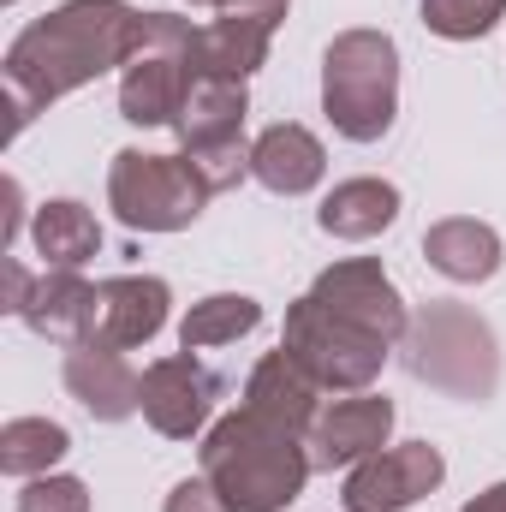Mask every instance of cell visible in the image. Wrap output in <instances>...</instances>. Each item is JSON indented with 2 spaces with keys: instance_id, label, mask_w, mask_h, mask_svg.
<instances>
[{
  "instance_id": "cell-1",
  "label": "cell",
  "mask_w": 506,
  "mask_h": 512,
  "mask_svg": "<svg viewBox=\"0 0 506 512\" xmlns=\"http://www.w3.org/2000/svg\"><path fill=\"white\" fill-rule=\"evenodd\" d=\"M137 30H143V12L131 0H60L54 12L24 24L0 60L12 137L36 114H48L54 102H66L72 90L108 72H126L137 54Z\"/></svg>"
},
{
  "instance_id": "cell-2",
  "label": "cell",
  "mask_w": 506,
  "mask_h": 512,
  "mask_svg": "<svg viewBox=\"0 0 506 512\" xmlns=\"http://www.w3.org/2000/svg\"><path fill=\"white\" fill-rule=\"evenodd\" d=\"M197 459H203V477L215 483V495L227 501V512H286L316 477L304 435L268 423L251 405L215 417Z\"/></svg>"
},
{
  "instance_id": "cell-3",
  "label": "cell",
  "mask_w": 506,
  "mask_h": 512,
  "mask_svg": "<svg viewBox=\"0 0 506 512\" xmlns=\"http://www.w3.org/2000/svg\"><path fill=\"white\" fill-rule=\"evenodd\" d=\"M399 364L405 376L447 399L483 405L501 387V340L489 328V316H477L459 298H429L411 310L405 340H399Z\"/></svg>"
},
{
  "instance_id": "cell-4",
  "label": "cell",
  "mask_w": 506,
  "mask_h": 512,
  "mask_svg": "<svg viewBox=\"0 0 506 512\" xmlns=\"http://www.w3.org/2000/svg\"><path fill=\"white\" fill-rule=\"evenodd\" d=\"M322 114L346 143H381L399 120V42L387 30H340L322 48Z\"/></svg>"
},
{
  "instance_id": "cell-5",
  "label": "cell",
  "mask_w": 506,
  "mask_h": 512,
  "mask_svg": "<svg viewBox=\"0 0 506 512\" xmlns=\"http://www.w3.org/2000/svg\"><path fill=\"white\" fill-rule=\"evenodd\" d=\"M197 24L179 12H143L137 54L120 72V120L126 126H173L197 84Z\"/></svg>"
},
{
  "instance_id": "cell-6",
  "label": "cell",
  "mask_w": 506,
  "mask_h": 512,
  "mask_svg": "<svg viewBox=\"0 0 506 512\" xmlns=\"http://www.w3.org/2000/svg\"><path fill=\"white\" fill-rule=\"evenodd\" d=\"M209 185L185 155H155V149H120L108 161V209L131 233H185L209 209Z\"/></svg>"
},
{
  "instance_id": "cell-7",
  "label": "cell",
  "mask_w": 506,
  "mask_h": 512,
  "mask_svg": "<svg viewBox=\"0 0 506 512\" xmlns=\"http://www.w3.org/2000/svg\"><path fill=\"white\" fill-rule=\"evenodd\" d=\"M280 352H292L304 364V376L322 387V393H370L393 358V346L328 316L310 292L286 304V334H280Z\"/></svg>"
},
{
  "instance_id": "cell-8",
  "label": "cell",
  "mask_w": 506,
  "mask_h": 512,
  "mask_svg": "<svg viewBox=\"0 0 506 512\" xmlns=\"http://www.w3.org/2000/svg\"><path fill=\"white\" fill-rule=\"evenodd\" d=\"M6 298L0 310H12L30 334L54 340V346H84L96 328V286L78 268H42L30 274L18 256H6Z\"/></svg>"
},
{
  "instance_id": "cell-9",
  "label": "cell",
  "mask_w": 506,
  "mask_h": 512,
  "mask_svg": "<svg viewBox=\"0 0 506 512\" xmlns=\"http://www.w3.org/2000/svg\"><path fill=\"white\" fill-rule=\"evenodd\" d=\"M310 298H316L328 316H340V322H352V328L376 334V340H387V346H399V340H405L411 310H405V298H399L393 274L381 268L376 256H340L334 268H322V274L310 280Z\"/></svg>"
},
{
  "instance_id": "cell-10",
  "label": "cell",
  "mask_w": 506,
  "mask_h": 512,
  "mask_svg": "<svg viewBox=\"0 0 506 512\" xmlns=\"http://www.w3.org/2000/svg\"><path fill=\"white\" fill-rule=\"evenodd\" d=\"M215 399H221V376L197 352H173V358H155L143 370V423L161 441H197V435H209Z\"/></svg>"
},
{
  "instance_id": "cell-11",
  "label": "cell",
  "mask_w": 506,
  "mask_h": 512,
  "mask_svg": "<svg viewBox=\"0 0 506 512\" xmlns=\"http://www.w3.org/2000/svg\"><path fill=\"white\" fill-rule=\"evenodd\" d=\"M441 483H447L441 447L399 441V447H381L376 459H364V465L346 471L340 501H346V512H405V507H417V501H429Z\"/></svg>"
},
{
  "instance_id": "cell-12",
  "label": "cell",
  "mask_w": 506,
  "mask_h": 512,
  "mask_svg": "<svg viewBox=\"0 0 506 512\" xmlns=\"http://www.w3.org/2000/svg\"><path fill=\"white\" fill-rule=\"evenodd\" d=\"M393 399L387 393H346L334 405H322V417L310 423L304 447H310V465L316 471H352L364 459H376L393 435Z\"/></svg>"
},
{
  "instance_id": "cell-13",
  "label": "cell",
  "mask_w": 506,
  "mask_h": 512,
  "mask_svg": "<svg viewBox=\"0 0 506 512\" xmlns=\"http://www.w3.org/2000/svg\"><path fill=\"white\" fill-rule=\"evenodd\" d=\"M167 310H173V292H167L161 274L96 280V328H90V340L114 346V352H137L167 328Z\"/></svg>"
},
{
  "instance_id": "cell-14",
  "label": "cell",
  "mask_w": 506,
  "mask_h": 512,
  "mask_svg": "<svg viewBox=\"0 0 506 512\" xmlns=\"http://www.w3.org/2000/svg\"><path fill=\"white\" fill-rule=\"evenodd\" d=\"M66 393L96 417V423H126L143 411V376L126 364V352H114V346H96V340H84V346H66Z\"/></svg>"
},
{
  "instance_id": "cell-15",
  "label": "cell",
  "mask_w": 506,
  "mask_h": 512,
  "mask_svg": "<svg viewBox=\"0 0 506 512\" xmlns=\"http://www.w3.org/2000/svg\"><path fill=\"white\" fill-rule=\"evenodd\" d=\"M322 173H328V149H322V137H316L310 126L280 120V126L256 131L251 179L262 185V191H274V197H304V191L322 185Z\"/></svg>"
},
{
  "instance_id": "cell-16",
  "label": "cell",
  "mask_w": 506,
  "mask_h": 512,
  "mask_svg": "<svg viewBox=\"0 0 506 512\" xmlns=\"http://www.w3.org/2000/svg\"><path fill=\"white\" fill-rule=\"evenodd\" d=\"M280 18L268 12H221L209 24H197V78H239L251 84V72L268 60V42H274Z\"/></svg>"
},
{
  "instance_id": "cell-17",
  "label": "cell",
  "mask_w": 506,
  "mask_h": 512,
  "mask_svg": "<svg viewBox=\"0 0 506 512\" xmlns=\"http://www.w3.org/2000/svg\"><path fill=\"white\" fill-rule=\"evenodd\" d=\"M423 262H429L441 280H453V286H483V280L501 274L506 245L489 221H477V215H447V221H435V227L423 233Z\"/></svg>"
},
{
  "instance_id": "cell-18",
  "label": "cell",
  "mask_w": 506,
  "mask_h": 512,
  "mask_svg": "<svg viewBox=\"0 0 506 512\" xmlns=\"http://www.w3.org/2000/svg\"><path fill=\"white\" fill-rule=\"evenodd\" d=\"M245 405L292 435H310V423L322 417V387L304 376V364L292 352H268L245 382Z\"/></svg>"
},
{
  "instance_id": "cell-19",
  "label": "cell",
  "mask_w": 506,
  "mask_h": 512,
  "mask_svg": "<svg viewBox=\"0 0 506 512\" xmlns=\"http://www.w3.org/2000/svg\"><path fill=\"white\" fill-rule=\"evenodd\" d=\"M393 221H399V185L370 179V173L364 179H340L322 197V209H316V227L328 239H346V245H370Z\"/></svg>"
},
{
  "instance_id": "cell-20",
  "label": "cell",
  "mask_w": 506,
  "mask_h": 512,
  "mask_svg": "<svg viewBox=\"0 0 506 512\" xmlns=\"http://www.w3.org/2000/svg\"><path fill=\"white\" fill-rule=\"evenodd\" d=\"M30 245L42 256V268H78L84 274V262H96V251H102V221L78 197H48V203H36Z\"/></svg>"
},
{
  "instance_id": "cell-21",
  "label": "cell",
  "mask_w": 506,
  "mask_h": 512,
  "mask_svg": "<svg viewBox=\"0 0 506 512\" xmlns=\"http://www.w3.org/2000/svg\"><path fill=\"white\" fill-rule=\"evenodd\" d=\"M262 328V304L251 292H209L179 316V352H209V346H233Z\"/></svg>"
},
{
  "instance_id": "cell-22",
  "label": "cell",
  "mask_w": 506,
  "mask_h": 512,
  "mask_svg": "<svg viewBox=\"0 0 506 512\" xmlns=\"http://www.w3.org/2000/svg\"><path fill=\"white\" fill-rule=\"evenodd\" d=\"M66 453H72V435H66V423H54V417H12V423L0 429V471L18 477V483L48 477Z\"/></svg>"
},
{
  "instance_id": "cell-23",
  "label": "cell",
  "mask_w": 506,
  "mask_h": 512,
  "mask_svg": "<svg viewBox=\"0 0 506 512\" xmlns=\"http://www.w3.org/2000/svg\"><path fill=\"white\" fill-rule=\"evenodd\" d=\"M506 18V0H423V30L441 42H477Z\"/></svg>"
},
{
  "instance_id": "cell-24",
  "label": "cell",
  "mask_w": 506,
  "mask_h": 512,
  "mask_svg": "<svg viewBox=\"0 0 506 512\" xmlns=\"http://www.w3.org/2000/svg\"><path fill=\"white\" fill-rule=\"evenodd\" d=\"M18 512H90V483L84 477H66V471L30 477L18 489Z\"/></svg>"
},
{
  "instance_id": "cell-25",
  "label": "cell",
  "mask_w": 506,
  "mask_h": 512,
  "mask_svg": "<svg viewBox=\"0 0 506 512\" xmlns=\"http://www.w3.org/2000/svg\"><path fill=\"white\" fill-rule=\"evenodd\" d=\"M161 512H227V501H221V495H215V483L197 471V477H185V483H173V489H167Z\"/></svg>"
},
{
  "instance_id": "cell-26",
  "label": "cell",
  "mask_w": 506,
  "mask_h": 512,
  "mask_svg": "<svg viewBox=\"0 0 506 512\" xmlns=\"http://www.w3.org/2000/svg\"><path fill=\"white\" fill-rule=\"evenodd\" d=\"M191 6H209V12H268V18H286L292 0H191Z\"/></svg>"
},
{
  "instance_id": "cell-27",
  "label": "cell",
  "mask_w": 506,
  "mask_h": 512,
  "mask_svg": "<svg viewBox=\"0 0 506 512\" xmlns=\"http://www.w3.org/2000/svg\"><path fill=\"white\" fill-rule=\"evenodd\" d=\"M6 203H12V209H6V245H12V239H18V221H24V185H18V179H6Z\"/></svg>"
},
{
  "instance_id": "cell-28",
  "label": "cell",
  "mask_w": 506,
  "mask_h": 512,
  "mask_svg": "<svg viewBox=\"0 0 506 512\" xmlns=\"http://www.w3.org/2000/svg\"><path fill=\"white\" fill-rule=\"evenodd\" d=\"M459 512H506V483H495V489H483L477 501H465Z\"/></svg>"
},
{
  "instance_id": "cell-29",
  "label": "cell",
  "mask_w": 506,
  "mask_h": 512,
  "mask_svg": "<svg viewBox=\"0 0 506 512\" xmlns=\"http://www.w3.org/2000/svg\"><path fill=\"white\" fill-rule=\"evenodd\" d=\"M6 6H12V0H6Z\"/></svg>"
}]
</instances>
